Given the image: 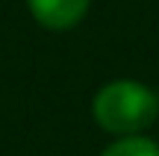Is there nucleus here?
Segmentation results:
<instances>
[{
	"instance_id": "obj_1",
	"label": "nucleus",
	"mask_w": 159,
	"mask_h": 156,
	"mask_svg": "<svg viewBox=\"0 0 159 156\" xmlns=\"http://www.w3.org/2000/svg\"><path fill=\"white\" fill-rule=\"evenodd\" d=\"M159 100L148 86L136 80H112L94 94L91 115L97 127L112 136H136L153 124Z\"/></svg>"
},
{
	"instance_id": "obj_2",
	"label": "nucleus",
	"mask_w": 159,
	"mask_h": 156,
	"mask_svg": "<svg viewBox=\"0 0 159 156\" xmlns=\"http://www.w3.org/2000/svg\"><path fill=\"white\" fill-rule=\"evenodd\" d=\"M27 6L44 29L65 33L85 18L91 0H27Z\"/></svg>"
},
{
	"instance_id": "obj_3",
	"label": "nucleus",
	"mask_w": 159,
	"mask_h": 156,
	"mask_svg": "<svg viewBox=\"0 0 159 156\" xmlns=\"http://www.w3.org/2000/svg\"><path fill=\"white\" fill-rule=\"evenodd\" d=\"M100 156H159V145L144 139V136H139V133L136 136H121Z\"/></svg>"
}]
</instances>
